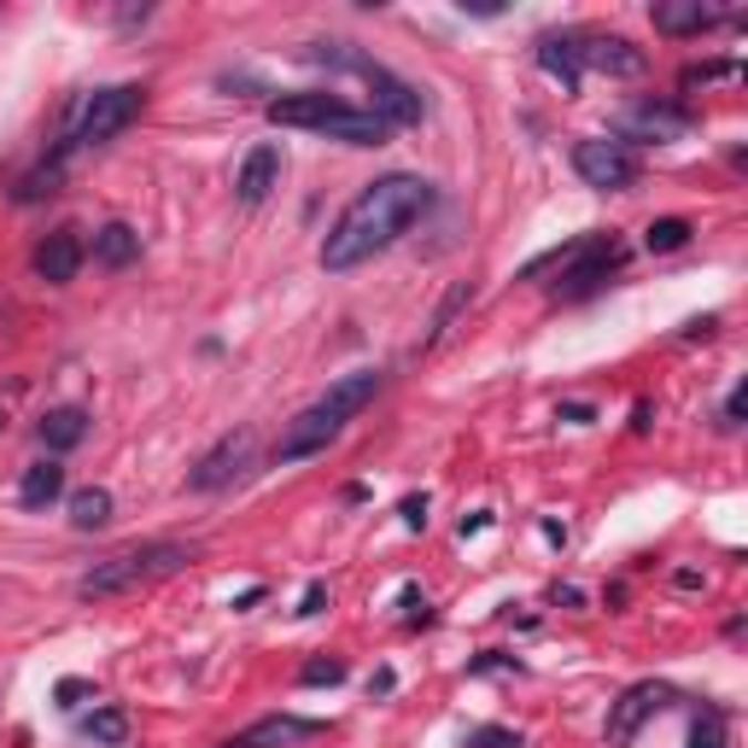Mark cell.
I'll return each mask as SVG.
<instances>
[{
  "mask_svg": "<svg viewBox=\"0 0 748 748\" xmlns=\"http://www.w3.org/2000/svg\"><path fill=\"white\" fill-rule=\"evenodd\" d=\"M427 211H433V181L427 176H409V170L374 176L334 217V228L322 235V269L328 276H345V269L381 258L386 246H398Z\"/></svg>",
  "mask_w": 748,
  "mask_h": 748,
  "instance_id": "obj_1",
  "label": "cell"
},
{
  "mask_svg": "<svg viewBox=\"0 0 748 748\" xmlns=\"http://www.w3.org/2000/svg\"><path fill=\"white\" fill-rule=\"evenodd\" d=\"M374 392H381V368H357V374H345V381H334L316 404L299 409L293 422L281 427L276 463H304V456H322V450L334 445L340 433L374 404Z\"/></svg>",
  "mask_w": 748,
  "mask_h": 748,
  "instance_id": "obj_2",
  "label": "cell"
},
{
  "mask_svg": "<svg viewBox=\"0 0 748 748\" xmlns=\"http://www.w3.org/2000/svg\"><path fill=\"white\" fill-rule=\"evenodd\" d=\"M310 65H328V71H345V76H357L363 89H368V112L386 123V129H415V123L427 117V100L422 89H415L409 76L398 71H386L381 59H368L363 48H351V41H310L304 48Z\"/></svg>",
  "mask_w": 748,
  "mask_h": 748,
  "instance_id": "obj_3",
  "label": "cell"
},
{
  "mask_svg": "<svg viewBox=\"0 0 748 748\" xmlns=\"http://www.w3.org/2000/svg\"><path fill=\"white\" fill-rule=\"evenodd\" d=\"M263 117L276 129H310V135H328V141H345V147H386L392 129L368 106H345L340 94L328 89H299V94H276L263 106Z\"/></svg>",
  "mask_w": 748,
  "mask_h": 748,
  "instance_id": "obj_4",
  "label": "cell"
},
{
  "mask_svg": "<svg viewBox=\"0 0 748 748\" xmlns=\"http://www.w3.org/2000/svg\"><path fill=\"white\" fill-rule=\"evenodd\" d=\"M626 240L620 235H579V240H568V246H555V252H544V258H532L521 276L527 281H538L544 269H555V281H550V299H591V293H602L620 269H626Z\"/></svg>",
  "mask_w": 748,
  "mask_h": 748,
  "instance_id": "obj_5",
  "label": "cell"
},
{
  "mask_svg": "<svg viewBox=\"0 0 748 748\" xmlns=\"http://www.w3.org/2000/svg\"><path fill=\"white\" fill-rule=\"evenodd\" d=\"M141 106H147V89H141V82H112V89L76 94L71 112H65V129H59V141H53V158L71 164V153L106 147V141H117L141 117Z\"/></svg>",
  "mask_w": 748,
  "mask_h": 748,
  "instance_id": "obj_6",
  "label": "cell"
},
{
  "mask_svg": "<svg viewBox=\"0 0 748 748\" xmlns=\"http://www.w3.org/2000/svg\"><path fill=\"white\" fill-rule=\"evenodd\" d=\"M187 561H194V550H187V544L153 538V544H135V550H123V555L94 561V568L76 579V596H82V602L123 596V591H135V585H153V579H164V573H181Z\"/></svg>",
  "mask_w": 748,
  "mask_h": 748,
  "instance_id": "obj_7",
  "label": "cell"
},
{
  "mask_svg": "<svg viewBox=\"0 0 748 748\" xmlns=\"http://www.w3.org/2000/svg\"><path fill=\"white\" fill-rule=\"evenodd\" d=\"M573 176L596 187V194H626V187L643 176L637 153L626 147V141H602V135H585L573 141Z\"/></svg>",
  "mask_w": 748,
  "mask_h": 748,
  "instance_id": "obj_8",
  "label": "cell"
},
{
  "mask_svg": "<svg viewBox=\"0 0 748 748\" xmlns=\"http://www.w3.org/2000/svg\"><path fill=\"white\" fill-rule=\"evenodd\" d=\"M252 463H258V433L235 427V433H222L194 468H187V491H222V486H235Z\"/></svg>",
  "mask_w": 748,
  "mask_h": 748,
  "instance_id": "obj_9",
  "label": "cell"
},
{
  "mask_svg": "<svg viewBox=\"0 0 748 748\" xmlns=\"http://www.w3.org/2000/svg\"><path fill=\"white\" fill-rule=\"evenodd\" d=\"M614 129L626 135V141H678V135H690L696 129V112L690 106H678V100H632L626 112L614 117Z\"/></svg>",
  "mask_w": 748,
  "mask_h": 748,
  "instance_id": "obj_10",
  "label": "cell"
},
{
  "mask_svg": "<svg viewBox=\"0 0 748 748\" xmlns=\"http://www.w3.org/2000/svg\"><path fill=\"white\" fill-rule=\"evenodd\" d=\"M573 53L579 71H602V76H643L650 71V53L632 48L626 35H602V30H573Z\"/></svg>",
  "mask_w": 748,
  "mask_h": 748,
  "instance_id": "obj_11",
  "label": "cell"
},
{
  "mask_svg": "<svg viewBox=\"0 0 748 748\" xmlns=\"http://www.w3.org/2000/svg\"><path fill=\"white\" fill-rule=\"evenodd\" d=\"M673 702H678V690H673V684H661V678L632 684V690L609 708V742H632L637 725L650 719V714H661V708H673Z\"/></svg>",
  "mask_w": 748,
  "mask_h": 748,
  "instance_id": "obj_12",
  "label": "cell"
},
{
  "mask_svg": "<svg viewBox=\"0 0 748 748\" xmlns=\"http://www.w3.org/2000/svg\"><path fill=\"white\" fill-rule=\"evenodd\" d=\"M82 258H89V246H82L76 228H53V235H41L30 269H35V276L48 281V287H71L76 269H82Z\"/></svg>",
  "mask_w": 748,
  "mask_h": 748,
  "instance_id": "obj_13",
  "label": "cell"
},
{
  "mask_svg": "<svg viewBox=\"0 0 748 748\" xmlns=\"http://www.w3.org/2000/svg\"><path fill=\"white\" fill-rule=\"evenodd\" d=\"M276 187H281V153H276V147H269V141H263V147H252V153L240 158V176H235V199H240V205H263L269 194H276Z\"/></svg>",
  "mask_w": 748,
  "mask_h": 748,
  "instance_id": "obj_14",
  "label": "cell"
},
{
  "mask_svg": "<svg viewBox=\"0 0 748 748\" xmlns=\"http://www.w3.org/2000/svg\"><path fill=\"white\" fill-rule=\"evenodd\" d=\"M35 439L48 445L53 456H65V450H76L82 439H89V409H76V404H53L48 415L35 422Z\"/></svg>",
  "mask_w": 748,
  "mask_h": 748,
  "instance_id": "obj_15",
  "label": "cell"
},
{
  "mask_svg": "<svg viewBox=\"0 0 748 748\" xmlns=\"http://www.w3.org/2000/svg\"><path fill=\"white\" fill-rule=\"evenodd\" d=\"M650 18H655V30H661V35H702V30H714L725 12L702 7V0H655Z\"/></svg>",
  "mask_w": 748,
  "mask_h": 748,
  "instance_id": "obj_16",
  "label": "cell"
},
{
  "mask_svg": "<svg viewBox=\"0 0 748 748\" xmlns=\"http://www.w3.org/2000/svg\"><path fill=\"white\" fill-rule=\"evenodd\" d=\"M322 725L316 719H293V714H269L258 719L252 731H240V737H228L222 748H276V742H299V737H316Z\"/></svg>",
  "mask_w": 748,
  "mask_h": 748,
  "instance_id": "obj_17",
  "label": "cell"
},
{
  "mask_svg": "<svg viewBox=\"0 0 748 748\" xmlns=\"http://www.w3.org/2000/svg\"><path fill=\"white\" fill-rule=\"evenodd\" d=\"M141 258V235L129 222H106V228H94V263L100 269H129Z\"/></svg>",
  "mask_w": 748,
  "mask_h": 748,
  "instance_id": "obj_18",
  "label": "cell"
},
{
  "mask_svg": "<svg viewBox=\"0 0 748 748\" xmlns=\"http://www.w3.org/2000/svg\"><path fill=\"white\" fill-rule=\"evenodd\" d=\"M538 65H544L568 94H579V82H585V71H579V53H573V35H538Z\"/></svg>",
  "mask_w": 748,
  "mask_h": 748,
  "instance_id": "obj_19",
  "label": "cell"
},
{
  "mask_svg": "<svg viewBox=\"0 0 748 748\" xmlns=\"http://www.w3.org/2000/svg\"><path fill=\"white\" fill-rule=\"evenodd\" d=\"M65 497V468L59 463H30L24 468V480H18V503L24 509H48Z\"/></svg>",
  "mask_w": 748,
  "mask_h": 748,
  "instance_id": "obj_20",
  "label": "cell"
},
{
  "mask_svg": "<svg viewBox=\"0 0 748 748\" xmlns=\"http://www.w3.org/2000/svg\"><path fill=\"white\" fill-rule=\"evenodd\" d=\"M59 181H65V158H41L35 170H24L18 176V187H12V199L18 205H35V199H48V194H59Z\"/></svg>",
  "mask_w": 748,
  "mask_h": 748,
  "instance_id": "obj_21",
  "label": "cell"
},
{
  "mask_svg": "<svg viewBox=\"0 0 748 748\" xmlns=\"http://www.w3.org/2000/svg\"><path fill=\"white\" fill-rule=\"evenodd\" d=\"M106 521H112V491H106V486L71 491V527H76V532H100Z\"/></svg>",
  "mask_w": 748,
  "mask_h": 748,
  "instance_id": "obj_22",
  "label": "cell"
},
{
  "mask_svg": "<svg viewBox=\"0 0 748 748\" xmlns=\"http://www.w3.org/2000/svg\"><path fill=\"white\" fill-rule=\"evenodd\" d=\"M82 731H89L94 742H106V748H123V742H129V714H123V708H94Z\"/></svg>",
  "mask_w": 748,
  "mask_h": 748,
  "instance_id": "obj_23",
  "label": "cell"
},
{
  "mask_svg": "<svg viewBox=\"0 0 748 748\" xmlns=\"http://www.w3.org/2000/svg\"><path fill=\"white\" fill-rule=\"evenodd\" d=\"M690 235H696V228L684 217H655L650 235H643V246H650V252H678V246H690Z\"/></svg>",
  "mask_w": 748,
  "mask_h": 748,
  "instance_id": "obj_24",
  "label": "cell"
},
{
  "mask_svg": "<svg viewBox=\"0 0 748 748\" xmlns=\"http://www.w3.org/2000/svg\"><path fill=\"white\" fill-rule=\"evenodd\" d=\"M690 748H725V714L719 708H702L690 719Z\"/></svg>",
  "mask_w": 748,
  "mask_h": 748,
  "instance_id": "obj_25",
  "label": "cell"
},
{
  "mask_svg": "<svg viewBox=\"0 0 748 748\" xmlns=\"http://www.w3.org/2000/svg\"><path fill=\"white\" fill-rule=\"evenodd\" d=\"M340 678H345V661H340V655L304 661V667H299V684H310V690H316V684H340Z\"/></svg>",
  "mask_w": 748,
  "mask_h": 748,
  "instance_id": "obj_26",
  "label": "cell"
},
{
  "mask_svg": "<svg viewBox=\"0 0 748 748\" xmlns=\"http://www.w3.org/2000/svg\"><path fill=\"white\" fill-rule=\"evenodd\" d=\"M463 304H468V281H456L450 293H445V304L433 310V334H427V345H433V340L445 334V328H450V316H456V310H463Z\"/></svg>",
  "mask_w": 748,
  "mask_h": 748,
  "instance_id": "obj_27",
  "label": "cell"
},
{
  "mask_svg": "<svg viewBox=\"0 0 748 748\" xmlns=\"http://www.w3.org/2000/svg\"><path fill=\"white\" fill-rule=\"evenodd\" d=\"M719 76H737V59H708V65H690L678 82H684V89H696V82H719Z\"/></svg>",
  "mask_w": 748,
  "mask_h": 748,
  "instance_id": "obj_28",
  "label": "cell"
},
{
  "mask_svg": "<svg viewBox=\"0 0 748 748\" xmlns=\"http://www.w3.org/2000/svg\"><path fill=\"white\" fill-rule=\"evenodd\" d=\"M463 748H521V737L503 731V725H486V731H474Z\"/></svg>",
  "mask_w": 748,
  "mask_h": 748,
  "instance_id": "obj_29",
  "label": "cell"
},
{
  "mask_svg": "<svg viewBox=\"0 0 748 748\" xmlns=\"http://www.w3.org/2000/svg\"><path fill=\"white\" fill-rule=\"evenodd\" d=\"M322 609H328V585H322V579H310L304 596H299V614H304V620H316Z\"/></svg>",
  "mask_w": 748,
  "mask_h": 748,
  "instance_id": "obj_30",
  "label": "cell"
},
{
  "mask_svg": "<svg viewBox=\"0 0 748 748\" xmlns=\"http://www.w3.org/2000/svg\"><path fill=\"white\" fill-rule=\"evenodd\" d=\"M82 696H94L89 678H65V684H59V708H82Z\"/></svg>",
  "mask_w": 748,
  "mask_h": 748,
  "instance_id": "obj_31",
  "label": "cell"
},
{
  "mask_svg": "<svg viewBox=\"0 0 748 748\" xmlns=\"http://www.w3.org/2000/svg\"><path fill=\"white\" fill-rule=\"evenodd\" d=\"M398 515H404V527H409V532H422V527H427V497H404Z\"/></svg>",
  "mask_w": 748,
  "mask_h": 748,
  "instance_id": "obj_32",
  "label": "cell"
},
{
  "mask_svg": "<svg viewBox=\"0 0 748 748\" xmlns=\"http://www.w3.org/2000/svg\"><path fill=\"white\" fill-rule=\"evenodd\" d=\"M503 667H515V655H503V650H486L480 661H468V673H503Z\"/></svg>",
  "mask_w": 748,
  "mask_h": 748,
  "instance_id": "obj_33",
  "label": "cell"
},
{
  "mask_svg": "<svg viewBox=\"0 0 748 748\" xmlns=\"http://www.w3.org/2000/svg\"><path fill=\"white\" fill-rule=\"evenodd\" d=\"M742 404H748V386H731V398H725V422H719V427H742Z\"/></svg>",
  "mask_w": 748,
  "mask_h": 748,
  "instance_id": "obj_34",
  "label": "cell"
},
{
  "mask_svg": "<svg viewBox=\"0 0 748 748\" xmlns=\"http://www.w3.org/2000/svg\"><path fill=\"white\" fill-rule=\"evenodd\" d=\"M404 609H409V614H404L409 626H422V620H427V596L415 591V585H404Z\"/></svg>",
  "mask_w": 748,
  "mask_h": 748,
  "instance_id": "obj_35",
  "label": "cell"
},
{
  "mask_svg": "<svg viewBox=\"0 0 748 748\" xmlns=\"http://www.w3.org/2000/svg\"><path fill=\"white\" fill-rule=\"evenodd\" d=\"M714 328H719V316H690V322H684V340H708Z\"/></svg>",
  "mask_w": 748,
  "mask_h": 748,
  "instance_id": "obj_36",
  "label": "cell"
},
{
  "mask_svg": "<svg viewBox=\"0 0 748 748\" xmlns=\"http://www.w3.org/2000/svg\"><path fill=\"white\" fill-rule=\"evenodd\" d=\"M561 422H579V427H585V422H596V404H561Z\"/></svg>",
  "mask_w": 748,
  "mask_h": 748,
  "instance_id": "obj_37",
  "label": "cell"
},
{
  "mask_svg": "<svg viewBox=\"0 0 748 748\" xmlns=\"http://www.w3.org/2000/svg\"><path fill=\"white\" fill-rule=\"evenodd\" d=\"M486 527H491V515H486V509H474V515H463V527H456V532L474 538V532H486Z\"/></svg>",
  "mask_w": 748,
  "mask_h": 748,
  "instance_id": "obj_38",
  "label": "cell"
},
{
  "mask_svg": "<svg viewBox=\"0 0 748 748\" xmlns=\"http://www.w3.org/2000/svg\"><path fill=\"white\" fill-rule=\"evenodd\" d=\"M463 12H474V18H497L503 7H497V0H463Z\"/></svg>",
  "mask_w": 748,
  "mask_h": 748,
  "instance_id": "obj_39",
  "label": "cell"
},
{
  "mask_svg": "<svg viewBox=\"0 0 748 748\" xmlns=\"http://www.w3.org/2000/svg\"><path fill=\"white\" fill-rule=\"evenodd\" d=\"M673 585H678V591H696V585H702V573H690V568H678V573H673Z\"/></svg>",
  "mask_w": 748,
  "mask_h": 748,
  "instance_id": "obj_40",
  "label": "cell"
},
{
  "mask_svg": "<svg viewBox=\"0 0 748 748\" xmlns=\"http://www.w3.org/2000/svg\"><path fill=\"white\" fill-rule=\"evenodd\" d=\"M555 602H568V609H579V602H585V591H573V585H555Z\"/></svg>",
  "mask_w": 748,
  "mask_h": 748,
  "instance_id": "obj_41",
  "label": "cell"
},
{
  "mask_svg": "<svg viewBox=\"0 0 748 748\" xmlns=\"http://www.w3.org/2000/svg\"><path fill=\"white\" fill-rule=\"evenodd\" d=\"M0 422H7V415H0Z\"/></svg>",
  "mask_w": 748,
  "mask_h": 748,
  "instance_id": "obj_42",
  "label": "cell"
}]
</instances>
